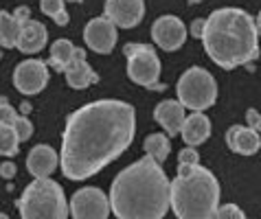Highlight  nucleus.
<instances>
[{"label": "nucleus", "instance_id": "nucleus-8", "mask_svg": "<svg viewBox=\"0 0 261 219\" xmlns=\"http://www.w3.org/2000/svg\"><path fill=\"white\" fill-rule=\"evenodd\" d=\"M72 219H108L110 215V200L97 186H86L72 195L68 204Z\"/></svg>", "mask_w": 261, "mask_h": 219}, {"label": "nucleus", "instance_id": "nucleus-30", "mask_svg": "<svg viewBox=\"0 0 261 219\" xmlns=\"http://www.w3.org/2000/svg\"><path fill=\"white\" fill-rule=\"evenodd\" d=\"M0 175H3V178H13V175H16V165L13 162H3L0 165Z\"/></svg>", "mask_w": 261, "mask_h": 219}, {"label": "nucleus", "instance_id": "nucleus-26", "mask_svg": "<svg viewBox=\"0 0 261 219\" xmlns=\"http://www.w3.org/2000/svg\"><path fill=\"white\" fill-rule=\"evenodd\" d=\"M16 119H18V112L9 105V101H7L5 97H0V125L11 127Z\"/></svg>", "mask_w": 261, "mask_h": 219}, {"label": "nucleus", "instance_id": "nucleus-4", "mask_svg": "<svg viewBox=\"0 0 261 219\" xmlns=\"http://www.w3.org/2000/svg\"><path fill=\"white\" fill-rule=\"evenodd\" d=\"M169 206L178 219H211L220 206V182L208 169L195 165L189 175L169 182Z\"/></svg>", "mask_w": 261, "mask_h": 219}, {"label": "nucleus", "instance_id": "nucleus-31", "mask_svg": "<svg viewBox=\"0 0 261 219\" xmlns=\"http://www.w3.org/2000/svg\"><path fill=\"white\" fill-rule=\"evenodd\" d=\"M255 26H257V35L261 38V11H259V16H257V22H255Z\"/></svg>", "mask_w": 261, "mask_h": 219}, {"label": "nucleus", "instance_id": "nucleus-9", "mask_svg": "<svg viewBox=\"0 0 261 219\" xmlns=\"http://www.w3.org/2000/svg\"><path fill=\"white\" fill-rule=\"evenodd\" d=\"M13 84L22 94H38L48 84V68L42 60H24L13 70Z\"/></svg>", "mask_w": 261, "mask_h": 219}, {"label": "nucleus", "instance_id": "nucleus-18", "mask_svg": "<svg viewBox=\"0 0 261 219\" xmlns=\"http://www.w3.org/2000/svg\"><path fill=\"white\" fill-rule=\"evenodd\" d=\"M180 134H182L185 143L189 147H195V145H202L211 136V121H208L206 114L202 112H193L191 116H185V123L180 127Z\"/></svg>", "mask_w": 261, "mask_h": 219}, {"label": "nucleus", "instance_id": "nucleus-20", "mask_svg": "<svg viewBox=\"0 0 261 219\" xmlns=\"http://www.w3.org/2000/svg\"><path fill=\"white\" fill-rule=\"evenodd\" d=\"M171 151V143H169V136L165 134H149L145 138V153H147V158L156 160L158 165L165 162V158L169 156Z\"/></svg>", "mask_w": 261, "mask_h": 219}, {"label": "nucleus", "instance_id": "nucleus-28", "mask_svg": "<svg viewBox=\"0 0 261 219\" xmlns=\"http://www.w3.org/2000/svg\"><path fill=\"white\" fill-rule=\"evenodd\" d=\"M246 123H248V127L252 131H257V134H261V114L257 112V110H246Z\"/></svg>", "mask_w": 261, "mask_h": 219}, {"label": "nucleus", "instance_id": "nucleus-16", "mask_svg": "<svg viewBox=\"0 0 261 219\" xmlns=\"http://www.w3.org/2000/svg\"><path fill=\"white\" fill-rule=\"evenodd\" d=\"M154 119L158 125H163L167 136H176L180 134V127H182L185 123V107L180 101H163V103H158L156 110H154Z\"/></svg>", "mask_w": 261, "mask_h": 219}, {"label": "nucleus", "instance_id": "nucleus-12", "mask_svg": "<svg viewBox=\"0 0 261 219\" xmlns=\"http://www.w3.org/2000/svg\"><path fill=\"white\" fill-rule=\"evenodd\" d=\"M145 16L143 0H106V18L114 26L132 29Z\"/></svg>", "mask_w": 261, "mask_h": 219}, {"label": "nucleus", "instance_id": "nucleus-21", "mask_svg": "<svg viewBox=\"0 0 261 219\" xmlns=\"http://www.w3.org/2000/svg\"><path fill=\"white\" fill-rule=\"evenodd\" d=\"M75 57V46L68 40H57L53 46H50V66L57 70H66V66L72 62Z\"/></svg>", "mask_w": 261, "mask_h": 219}, {"label": "nucleus", "instance_id": "nucleus-7", "mask_svg": "<svg viewBox=\"0 0 261 219\" xmlns=\"http://www.w3.org/2000/svg\"><path fill=\"white\" fill-rule=\"evenodd\" d=\"M123 53L127 57V75L134 84L151 88V90H165V84H158L161 60H158L154 46L132 42V44H125Z\"/></svg>", "mask_w": 261, "mask_h": 219}, {"label": "nucleus", "instance_id": "nucleus-27", "mask_svg": "<svg viewBox=\"0 0 261 219\" xmlns=\"http://www.w3.org/2000/svg\"><path fill=\"white\" fill-rule=\"evenodd\" d=\"M198 151L193 147H187L178 153V169H189V167H195L198 165Z\"/></svg>", "mask_w": 261, "mask_h": 219}, {"label": "nucleus", "instance_id": "nucleus-32", "mask_svg": "<svg viewBox=\"0 0 261 219\" xmlns=\"http://www.w3.org/2000/svg\"><path fill=\"white\" fill-rule=\"evenodd\" d=\"M0 219H9V215H5V213H0Z\"/></svg>", "mask_w": 261, "mask_h": 219}, {"label": "nucleus", "instance_id": "nucleus-22", "mask_svg": "<svg viewBox=\"0 0 261 219\" xmlns=\"http://www.w3.org/2000/svg\"><path fill=\"white\" fill-rule=\"evenodd\" d=\"M42 13H46L48 18L55 20V24L66 26L68 24V13L64 9V0H40Z\"/></svg>", "mask_w": 261, "mask_h": 219}, {"label": "nucleus", "instance_id": "nucleus-17", "mask_svg": "<svg viewBox=\"0 0 261 219\" xmlns=\"http://www.w3.org/2000/svg\"><path fill=\"white\" fill-rule=\"evenodd\" d=\"M226 145L230 151H237V153H242V156H250V153L259 151L261 138L257 131H252L250 127L233 125L226 131Z\"/></svg>", "mask_w": 261, "mask_h": 219}, {"label": "nucleus", "instance_id": "nucleus-33", "mask_svg": "<svg viewBox=\"0 0 261 219\" xmlns=\"http://www.w3.org/2000/svg\"><path fill=\"white\" fill-rule=\"evenodd\" d=\"M189 3H191V5H195V3H202V0H189Z\"/></svg>", "mask_w": 261, "mask_h": 219}, {"label": "nucleus", "instance_id": "nucleus-5", "mask_svg": "<svg viewBox=\"0 0 261 219\" xmlns=\"http://www.w3.org/2000/svg\"><path fill=\"white\" fill-rule=\"evenodd\" d=\"M22 219H66L68 202L64 188L50 178H40L29 184L18 200Z\"/></svg>", "mask_w": 261, "mask_h": 219}, {"label": "nucleus", "instance_id": "nucleus-34", "mask_svg": "<svg viewBox=\"0 0 261 219\" xmlns=\"http://www.w3.org/2000/svg\"><path fill=\"white\" fill-rule=\"evenodd\" d=\"M70 3H79V0H70Z\"/></svg>", "mask_w": 261, "mask_h": 219}, {"label": "nucleus", "instance_id": "nucleus-1", "mask_svg": "<svg viewBox=\"0 0 261 219\" xmlns=\"http://www.w3.org/2000/svg\"><path fill=\"white\" fill-rule=\"evenodd\" d=\"M136 131V112L125 101L101 99L75 110L62 136V173L86 180L117 160Z\"/></svg>", "mask_w": 261, "mask_h": 219}, {"label": "nucleus", "instance_id": "nucleus-10", "mask_svg": "<svg viewBox=\"0 0 261 219\" xmlns=\"http://www.w3.org/2000/svg\"><path fill=\"white\" fill-rule=\"evenodd\" d=\"M151 38L163 50H178L187 40V29L176 16H163L151 26Z\"/></svg>", "mask_w": 261, "mask_h": 219}, {"label": "nucleus", "instance_id": "nucleus-14", "mask_svg": "<svg viewBox=\"0 0 261 219\" xmlns=\"http://www.w3.org/2000/svg\"><path fill=\"white\" fill-rule=\"evenodd\" d=\"M46 40H48V31L46 26L38 20H31L29 18L22 26H20V33H18V42H16V48H20L22 53H40L42 48L46 46Z\"/></svg>", "mask_w": 261, "mask_h": 219}, {"label": "nucleus", "instance_id": "nucleus-23", "mask_svg": "<svg viewBox=\"0 0 261 219\" xmlns=\"http://www.w3.org/2000/svg\"><path fill=\"white\" fill-rule=\"evenodd\" d=\"M18 145H20V141L16 138V134H13V129L7 125H0V156H5V158L16 156Z\"/></svg>", "mask_w": 261, "mask_h": 219}, {"label": "nucleus", "instance_id": "nucleus-11", "mask_svg": "<svg viewBox=\"0 0 261 219\" xmlns=\"http://www.w3.org/2000/svg\"><path fill=\"white\" fill-rule=\"evenodd\" d=\"M84 40L95 53L106 55V53H110L114 48V44H117V26L106 16L92 18L84 29Z\"/></svg>", "mask_w": 261, "mask_h": 219}, {"label": "nucleus", "instance_id": "nucleus-15", "mask_svg": "<svg viewBox=\"0 0 261 219\" xmlns=\"http://www.w3.org/2000/svg\"><path fill=\"white\" fill-rule=\"evenodd\" d=\"M57 167V153L48 145H35L27 156V169L31 175H35V180L48 178Z\"/></svg>", "mask_w": 261, "mask_h": 219}, {"label": "nucleus", "instance_id": "nucleus-2", "mask_svg": "<svg viewBox=\"0 0 261 219\" xmlns=\"http://www.w3.org/2000/svg\"><path fill=\"white\" fill-rule=\"evenodd\" d=\"M110 208L119 219H163L169 210V178L151 158L123 169L112 182Z\"/></svg>", "mask_w": 261, "mask_h": 219}, {"label": "nucleus", "instance_id": "nucleus-24", "mask_svg": "<svg viewBox=\"0 0 261 219\" xmlns=\"http://www.w3.org/2000/svg\"><path fill=\"white\" fill-rule=\"evenodd\" d=\"M11 129H13V134H16L18 141H29L31 134H33V123L29 121L27 116H18V119L13 121Z\"/></svg>", "mask_w": 261, "mask_h": 219}, {"label": "nucleus", "instance_id": "nucleus-13", "mask_svg": "<svg viewBox=\"0 0 261 219\" xmlns=\"http://www.w3.org/2000/svg\"><path fill=\"white\" fill-rule=\"evenodd\" d=\"M64 72H66L68 86L75 88V90H84V88H88L90 84L99 81V75L90 68L88 62H86V50L84 48H75V57H72V62L66 66Z\"/></svg>", "mask_w": 261, "mask_h": 219}, {"label": "nucleus", "instance_id": "nucleus-6", "mask_svg": "<svg viewBox=\"0 0 261 219\" xmlns=\"http://www.w3.org/2000/svg\"><path fill=\"white\" fill-rule=\"evenodd\" d=\"M176 90L182 107H189L193 112L211 107L217 99V84L213 75L200 66H191L189 70H185V75L178 79Z\"/></svg>", "mask_w": 261, "mask_h": 219}, {"label": "nucleus", "instance_id": "nucleus-29", "mask_svg": "<svg viewBox=\"0 0 261 219\" xmlns=\"http://www.w3.org/2000/svg\"><path fill=\"white\" fill-rule=\"evenodd\" d=\"M204 24H206V18L193 20V24H191V35L193 38H202V33H204Z\"/></svg>", "mask_w": 261, "mask_h": 219}, {"label": "nucleus", "instance_id": "nucleus-25", "mask_svg": "<svg viewBox=\"0 0 261 219\" xmlns=\"http://www.w3.org/2000/svg\"><path fill=\"white\" fill-rule=\"evenodd\" d=\"M211 219H246V215L235 204H224V206H217L215 215Z\"/></svg>", "mask_w": 261, "mask_h": 219}, {"label": "nucleus", "instance_id": "nucleus-19", "mask_svg": "<svg viewBox=\"0 0 261 219\" xmlns=\"http://www.w3.org/2000/svg\"><path fill=\"white\" fill-rule=\"evenodd\" d=\"M20 26H22V22L13 16V13L0 11V46H5V48L16 46Z\"/></svg>", "mask_w": 261, "mask_h": 219}, {"label": "nucleus", "instance_id": "nucleus-3", "mask_svg": "<svg viewBox=\"0 0 261 219\" xmlns=\"http://www.w3.org/2000/svg\"><path fill=\"white\" fill-rule=\"evenodd\" d=\"M202 40H204L208 57L226 70L250 64L259 57V35L255 20L237 7H222L213 11L206 18Z\"/></svg>", "mask_w": 261, "mask_h": 219}]
</instances>
